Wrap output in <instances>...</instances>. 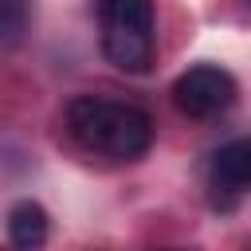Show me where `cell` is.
Here are the masks:
<instances>
[{
  "label": "cell",
  "instance_id": "cell-1",
  "mask_svg": "<svg viewBox=\"0 0 251 251\" xmlns=\"http://www.w3.org/2000/svg\"><path fill=\"white\" fill-rule=\"evenodd\" d=\"M67 129L82 149L114 161H133L153 145V118L145 110L94 94H82L67 106Z\"/></svg>",
  "mask_w": 251,
  "mask_h": 251
},
{
  "label": "cell",
  "instance_id": "cell-3",
  "mask_svg": "<svg viewBox=\"0 0 251 251\" xmlns=\"http://www.w3.org/2000/svg\"><path fill=\"white\" fill-rule=\"evenodd\" d=\"M173 102H176V110L184 118H196V122L216 118L235 102V78L224 67H212V63L188 67L173 82Z\"/></svg>",
  "mask_w": 251,
  "mask_h": 251
},
{
  "label": "cell",
  "instance_id": "cell-2",
  "mask_svg": "<svg viewBox=\"0 0 251 251\" xmlns=\"http://www.w3.org/2000/svg\"><path fill=\"white\" fill-rule=\"evenodd\" d=\"M102 55L126 71L145 75L153 67V0H98Z\"/></svg>",
  "mask_w": 251,
  "mask_h": 251
},
{
  "label": "cell",
  "instance_id": "cell-6",
  "mask_svg": "<svg viewBox=\"0 0 251 251\" xmlns=\"http://www.w3.org/2000/svg\"><path fill=\"white\" fill-rule=\"evenodd\" d=\"M31 0H0V43H16L27 27Z\"/></svg>",
  "mask_w": 251,
  "mask_h": 251
},
{
  "label": "cell",
  "instance_id": "cell-5",
  "mask_svg": "<svg viewBox=\"0 0 251 251\" xmlns=\"http://www.w3.org/2000/svg\"><path fill=\"white\" fill-rule=\"evenodd\" d=\"M8 235L16 247H39L47 239V212L35 200H20L8 212Z\"/></svg>",
  "mask_w": 251,
  "mask_h": 251
},
{
  "label": "cell",
  "instance_id": "cell-4",
  "mask_svg": "<svg viewBox=\"0 0 251 251\" xmlns=\"http://www.w3.org/2000/svg\"><path fill=\"white\" fill-rule=\"evenodd\" d=\"M208 180L216 192L239 196L251 188V137H235L227 145H220L208 161Z\"/></svg>",
  "mask_w": 251,
  "mask_h": 251
}]
</instances>
